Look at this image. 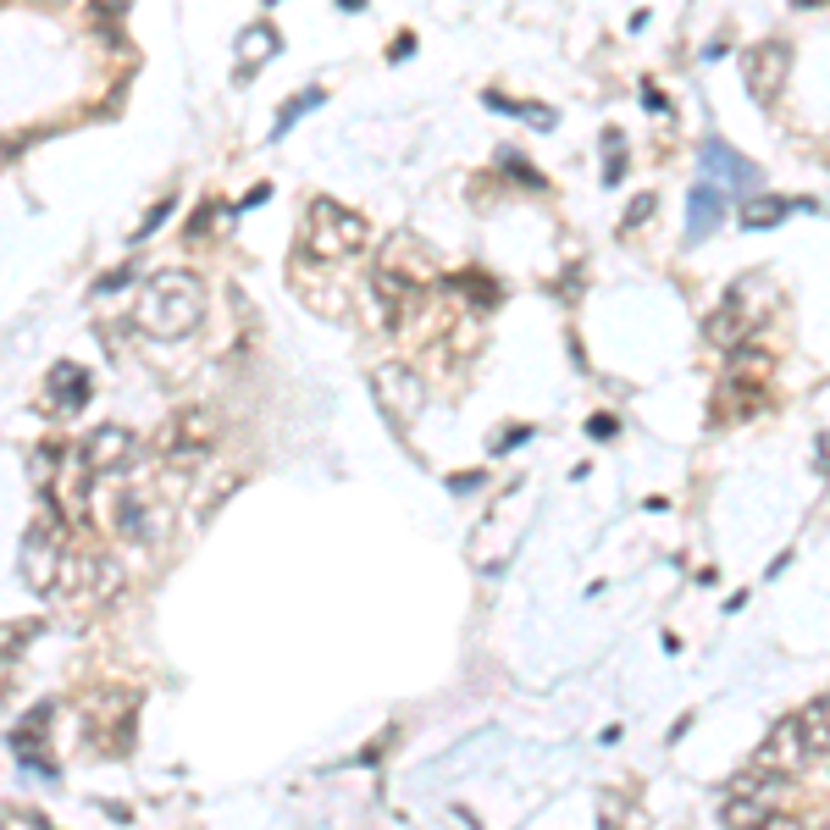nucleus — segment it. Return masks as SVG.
<instances>
[{"label": "nucleus", "instance_id": "obj_12", "mask_svg": "<svg viewBox=\"0 0 830 830\" xmlns=\"http://www.w3.org/2000/svg\"><path fill=\"white\" fill-rule=\"evenodd\" d=\"M50 714H56V709H50V703H39L28 720H17V725H11V753H17V759H22V770H33L39 781H56V775H61V770H56V759L45 753V725H50Z\"/></svg>", "mask_w": 830, "mask_h": 830}, {"label": "nucleus", "instance_id": "obj_10", "mask_svg": "<svg viewBox=\"0 0 830 830\" xmlns=\"http://www.w3.org/2000/svg\"><path fill=\"white\" fill-rule=\"evenodd\" d=\"M134 455H139V443H134L128 427H95V432L84 438V449H78V466H84L89 477H117V471L134 466Z\"/></svg>", "mask_w": 830, "mask_h": 830}, {"label": "nucleus", "instance_id": "obj_5", "mask_svg": "<svg viewBox=\"0 0 830 830\" xmlns=\"http://www.w3.org/2000/svg\"><path fill=\"white\" fill-rule=\"evenodd\" d=\"M787 67H792V45L787 39H764L742 56V84L759 106H775L781 89H787Z\"/></svg>", "mask_w": 830, "mask_h": 830}, {"label": "nucleus", "instance_id": "obj_33", "mask_svg": "<svg viewBox=\"0 0 830 830\" xmlns=\"http://www.w3.org/2000/svg\"><path fill=\"white\" fill-rule=\"evenodd\" d=\"M272 6H277V0H272Z\"/></svg>", "mask_w": 830, "mask_h": 830}, {"label": "nucleus", "instance_id": "obj_15", "mask_svg": "<svg viewBox=\"0 0 830 830\" xmlns=\"http://www.w3.org/2000/svg\"><path fill=\"white\" fill-rule=\"evenodd\" d=\"M377 399H382V410H388L393 421H410V416L427 404V388H421L404 365H382V371H377Z\"/></svg>", "mask_w": 830, "mask_h": 830}, {"label": "nucleus", "instance_id": "obj_26", "mask_svg": "<svg viewBox=\"0 0 830 830\" xmlns=\"http://www.w3.org/2000/svg\"><path fill=\"white\" fill-rule=\"evenodd\" d=\"M128 277H134V266H128V261H123V266H117V272H106V277H100V283H95V294H111V289H123V283H128Z\"/></svg>", "mask_w": 830, "mask_h": 830}, {"label": "nucleus", "instance_id": "obj_32", "mask_svg": "<svg viewBox=\"0 0 830 830\" xmlns=\"http://www.w3.org/2000/svg\"><path fill=\"white\" fill-rule=\"evenodd\" d=\"M798 11H814V6H830V0H792Z\"/></svg>", "mask_w": 830, "mask_h": 830}, {"label": "nucleus", "instance_id": "obj_1", "mask_svg": "<svg viewBox=\"0 0 830 830\" xmlns=\"http://www.w3.org/2000/svg\"><path fill=\"white\" fill-rule=\"evenodd\" d=\"M134 322L150 338H188L205 322V283L194 272H156L134 305Z\"/></svg>", "mask_w": 830, "mask_h": 830}, {"label": "nucleus", "instance_id": "obj_25", "mask_svg": "<svg viewBox=\"0 0 830 830\" xmlns=\"http://www.w3.org/2000/svg\"><path fill=\"white\" fill-rule=\"evenodd\" d=\"M166 216H172V194H166V199H156V211H150V216H145V222H139V238H150V233H156V227H162Z\"/></svg>", "mask_w": 830, "mask_h": 830}, {"label": "nucleus", "instance_id": "obj_20", "mask_svg": "<svg viewBox=\"0 0 830 830\" xmlns=\"http://www.w3.org/2000/svg\"><path fill=\"white\" fill-rule=\"evenodd\" d=\"M443 289H460L471 305H482V311H494L498 305V283L494 277H482V272H460V277H449Z\"/></svg>", "mask_w": 830, "mask_h": 830}, {"label": "nucleus", "instance_id": "obj_31", "mask_svg": "<svg viewBox=\"0 0 830 830\" xmlns=\"http://www.w3.org/2000/svg\"><path fill=\"white\" fill-rule=\"evenodd\" d=\"M332 6H343V11H365V0H332Z\"/></svg>", "mask_w": 830, "mask_h": 830}, {"label": "nucleus", "instance_id": "obj_18", "mask_svg": "<svg viewBox=\"0 0 830 830\" xmlns=\"http://www.w3.org/2000/svg\"><path fill=\"white\" fill-rule=\"evenodd\" d=\"M482 100H488L494 111H509V117H520V123H531V128H543V134L554 128V106H537V100H504L498 89H488Z\"/></svg>", "mask_w": 830, "mask_h": 830}, {"label": "nucleus", "instance_id": "obj_27", "mask_svg": "<svg viewBox=\"0 0 830 830\" xmlns=\"http://www.w3.org/2000/svg\"><path fill=\"white\" fill-rule=\"evenodd\" d=\"M266 199H272V183H255V188H250V194H244L233 211H255V205H266Z\"/></svg>", "mask_w": 830, "mask_h": 830}, {"label": "nucleus", "instance_id": "obj_14", "mask_svg": "<svg viewBox=\"0 0 830 830\" xmlns=\"http://www.w3.org/2000/svg\"><path fill=\"white\" fill-rule=\"evenodd\" d=\"M798 211H820V199H787V194H748L742 205H736V222H742V233H764V227H781L787 216H798Z\"/></svg>", "mask_w": 830, "mask_h": 830}, {"label": "nucleus", "instance_id": "obj_2", "mask_svg": "<svg viewBox=\"0 0 830 830\" xmlns=\"http://www.w3.org/2000/svg\"><path fill=\"white\" fill-rule=\"evenodd\" d=\"M814 759H830V692L814 697L809 709H798L792 720H781L770 731V742L753 753V764L775 770V775H792V770H803Z\"/></svg>", "mask_w": 830, "mask_h": 830}, {"label": "nucleus", "instance_id": "obj_23", "mask_svg": "<svg viewBox=\"0 0 830 830\" xmlns=\"http://www.w3.org/2000/svg\"><path fill=\"white\" fill-rule=\"evenodd\" d=\"M22 637H39V621H17V626H0V660H6V654H17L11 643H22Z\"/></svg>", "mask_w": 830, "mask_h": 830}, {"label": "nucleus", "instance_id": "obj_21", "mask_svg": "<svg viewBox=\"0 0 830 830\" xmlns=\"http://www.w3.org/2000/svg\"><path fill=\"white\" fill-rule=\"evenodd\" d=\"M322 100H328V89H305V95L283 100V111H277V123H272V139H283V134H289V128H294V123H300L305 111H316Z\"/></svg>", "mask_w": 830, "mask_h": 830}, {"label": "nucleus", "instance_id": "obj_13", "mask_svg": "<svg viewBox=\"0 0 830 830\" xmlns=\"http://www.w3.org/2000/svg\"><path fill=\"white\" fill-rule=\"evenodd\" d=\"M725 199H731V188H720L714 177H697L692 183V194H686V238L692 244H703L725 222Z\"/></svg>", "mask_w": 830, "mask_h": 830}, {"label": "nucleus", "instance_id": "obj_3", "mask_svg": "<svg viewBox=\"0 0 830 830\" xmlns=\"http://www.w3.org/2000/svg\"><path fill=\"white\" fill-rule=\"evenodd\" d=\"M365 238H371V227H365L360 211L338 205V199H328V194L311 199L305 227H300V250H305V261H322V266L354 261V255L365 250Z\"/></svg>", "mask_w": 830, "mask_h": 830}, {"label": "nucleus", "instance_id": "obj_4", "mask_svg": "<svg viewBox=\"0 0 830 830\" xmlns=\"http://www.w3.org/2000/svg\"><path fill=\"white\" fill-rule=\"evenodd\" d=\"M781 798H787V775L753 764V770L736 775V787L725 792L720 820H725V826H770V820L781 814Z\"/></svg>", "mask_w": 830, "mask_h": 830}, {"label": "nucleus", "instance_id": "obj_22", "mask_svg": "<svg viewBox=\"0 0 830 830\" xmlns=\"http://www.w3.org/2000/svg\"><path fill=\"white\" fill-rule=\"evenodd\" d=\"M626 134H621V128H609V134H604V183H621V177H626Z\"/></svg>", "mask_w": 830, "mask_h": 830}, {"label": "nucleus", "instance_id": "obj_19", "mask_svg": "<svg viewBox=\"0 0 830 830\" xmlns=\"http://www.w3.org/2000/svg\"><path fill=\"white\" fill-rule=\"evenodd\" d=\"M498 172H504L509 183H520L526 194H543V188H548V177L526 162V156H515V150H498Z\"/></svg>", "mask_w": 830, "mask_h": 830}, {"label": "nucleus", "instance_id": "obj_6", "mask_svg": "<svg viewBox=\"0 0 830 830\" xmlns=\"http://www.w3.org/2000/svg\"><path fill=\"white\" fill-rule=\"evenodd\" d=\"M764 377H770V354L748 349L742 365H731L725 382H720V421H731V416H753V410L764 404V388H770Z\"/></svg>", "mask_w": 830, "mask_h": 830}, {"label": "nucleus", "instance_id": "obj_17", "mask_svg": "<svg viewBox=\"0 0 830 830\" xmlns=\"http://www.w3.org/2000/svg\"><path fill=\"white\" fill-rule=\"evenodd\" d=\"M277 50H283V33H277L272 22H250V28L238 33V72H233V78H238V84H250V78H255V72H261Z\"/></svg>", "mask_w": 830, "mask_h": 830}, {"label": "nucleus", "instance_id": "obj_11", "mask_svg": "<svg viewBox=\"0 0 830 830\" xmlns=\"http://www.w3.org/2000/svg\"><path fill=\"white\" fill-rule=\"evenodd\" d=\"M697 172H703V177H714V183H720V188H731V194H753V188L764 183V177H759V166L748 162L742 150H731L720 134H709V139H703V150H697Z\"/></svg>", "mask_w": 830, "mask_h": 830}, {"label": "nucleus", "instance_id": "obj_9", "mask_svg": "<svg viewBox=\"0 0 830 830\" xmlns=\"http://www.w3.org/2000/svg\"><path fill=\"white\" fill-rule=\"evenodd\" d=\"M211 443H216V421L205 416V410H183L172 427L162 432V455L172 460V466H199L205 455H211Z\"/></svg>", "mask_w": 830, "mask_h": 830}, {"label": "nucleus", "instance_id": "obj_28", "mask_svg": "<svg viewBox=\"0 0 830 830\" xmlns=\"http://www.w3.org/2000/svg\"><path fill=\"white\" fill-rule=\"evenodd\" d=\"M637 95H643V106H648V111H660V117H670V100H664V95H660V89H654V84H643Z\"/></svg>", "mask_w": 830, "mask_h": 830}, {"label": "nucleus", "instance_id": "obj_29", "mask_svg": "<svg viewBox=\"0 0 830 830\" xmlns=\"http://www.w3.org/2000/svg\"><path fill=\"white\" fill-rule=\"evenodd\" d=\"M388 56H393V61H410V56H416V33H399Z\"/></svg>", "mask_w": 830, "mask_h": 830}, {"label": "nucleus", "instance_id": "obj_7", "mask_svg": "<svg viewBox=\"0 0 830 830\" xmlns=\"http://www.w3.org/2000/svg\"><path fill=\"white\" fill-rule=\"evenodd\" d=\"M84 404H89V371H84L78 360H56V365L45 371V382H39V416L67 421V416H78Z\"/></svg>", "mask_w": 830, "mask_h": 830}, {"label": "nucleus", "instance_id": "obj_16", "mask_svg": "<svg viewBox=\"0 0 830 830\" xmlns=\"http://www.w3.org/2000/svg\"><path fill=\"white\" fill-rule=\"evenodd\" d=\"M111 526L123 537H134V543H150V537H162V509L150 504V494L128 488V494H117V504H111Z\"/></svg>", "mask_w": 830, "mask_h": 830}, {"label": "nucleus", "instance_id": "obj_30", "mask_svg": "<svg viewBox=\"0 0 830 830\" xmlns=\"http://www.w3.org/2000/svg\"><path fill=\"white\" fill-rule=\"evenodd\" d=\"M587 432H593V438L604 443V438H615L621 427H615V416H593V427H587Z\"/></svg>", "mask_w": 830, "mask_h": 830}, {"label": "nucleus", "instance_id": "obj_24", "mask_svg": "<svg viewBox=\"0 0 830 830\" xmlns=\"http://www.w3.org/2000/svg\"><path fill=\"white\" fill-rule=\"evenodd\" d=\"M654 211H660V199H654V194H637V199H632V211H626V222H621V227H626V233H632V227H643V222H648V216H654Z\"/></svg>", "mask_w": 830, "mask_h": 830}, {"label": "nucleus", "instance_id": "obj_8", "mask_svg": "<svg viewBox=\"0 0 830 830\" xmlns=\"http://www.w3.org/2000/svg\"><path fill=\"white\" fill-rule=\"evenodd\" d=\"M61 570H67V554H61V543H56V520H39V526L22 537V582H28L33 593H56Z\"/></svg>", "mask_w": 830, "mask_h": 830}]
</instances>
